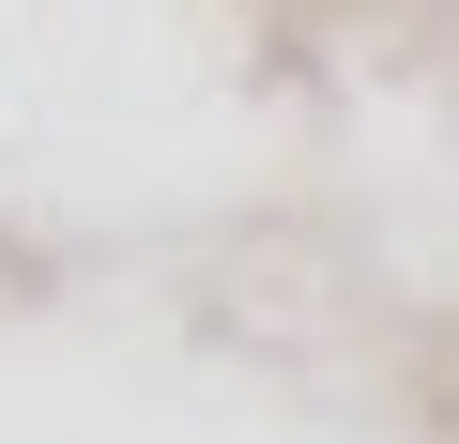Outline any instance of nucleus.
<instances>
[{
    "mask_svg": "<svg viewBox=\"0 0 459 444\" xmlns=\"http://www.w3.org/2000/svg\"><path fill=\"white\" fill-rule=\"evenodd\" d=\"M0 444H444L429 0H0Z\"/></svg>",
    "mask_w": 459,
    "mask_h": 444,
    "instance_id": "obj_1",
    "label": "nucleus"
}]
</instances>
